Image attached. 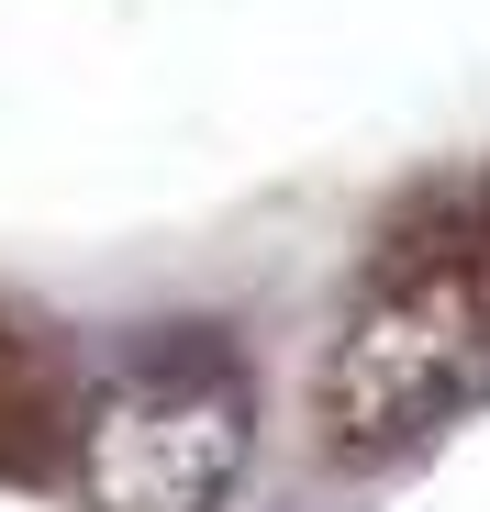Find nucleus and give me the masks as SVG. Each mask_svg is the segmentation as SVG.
<instances>
[{
    "instance_id": "f257e3e1",
    "label": "nucleus",
    "mask_w": 490,
    "mask_h": 512,
    "mask_svg": "<svg viewBox=\"0 0 490 512\" xmlns=\"http://www.w3.org/2000/svg\"><path fill=\"white\" fill-rule=\"evenodd\" d=\"M490 401V156L401 190L312 368V457L390 468Z\"/></svg>"
},
{
    "instance_id": "f03ea898",
    "label": "nucleus",
    "mask_w": 490,
    "mask_h": 512,
    "mask_svg": "<svg viewBox=\"0 0 490 512\" xmlns=\"http://www.w3.org/2000/svg\"><path fill=\"white\" fill-rule=\"evenodd\" d=\"M257 435V379L212 323H179L78 390L67 490L78 512H223Z\"/></svg>"
},
{
    "instance_id": "7ed1b4c3",
    "label": "nucleus",
    "mask_w": 490,
    "mask_h": 512,
    "mask_svg": "<svg viewBox=\"0 0 490 512\" xmlns=\"http://www.w3.org/2000/svg\"><path fill=\"white\" fill-rule=\"evenodd\" d=\"M78 401H56L23 357H0V479H67Z\"/></svg>"
}]
</instances>
